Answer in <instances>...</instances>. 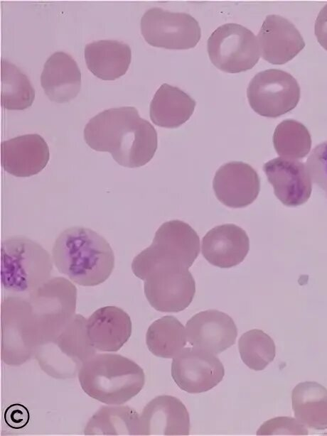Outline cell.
<instances>
[{
  "label": "cell",
  "mask_w": 327,
  "mask_h": 436,
  "mask_svg": "<svg viewBox=\"0 0 327 436\" xmlns=\"http://www.w3.org/2000/svg\"><path fill=\"white\" fill-rule=\"evenodd\" d=\"M84 138L93 150L109 152L118 164L130 168L149 163L158 143L156 129L134 107L111 108L97 114L86 124Z\"/></svg>",
  "instance_id": "6da1fadb"
},
{
  "label": "cell",
  "mask_w": 327,
  "mask_h": 436,
  "mask_svg": "<svg viewBox=\"0 0 327 436\" xmlns=\"http://www.w3.org/2000/svg\"><path fill=\"white\" fill-rule=\"evenodd\" d=\"M53 261L58 271L82 286L104 282L114 267V255L107 240L82 227L63 231L52 249Z\"/></svg>",
  "instance_id": "7a4b0ae2"
},
{
  "label": "cell",
  "mask_w": 327,
  "mask_h": 436,
  "mask_svg": "<svg viewBox=\"0 0 327 436\" xmlns=\"http://www.w3.org/2000/svg\"><path fill=\"white\" fill-rule=\"evenodd\" d=\"M81 388L91 398L108 405H122L137 395L145 383L143 369L117 354H96L78 372Z\"/></svg>",
  "instance_id": "3957f363"
},
{
  "label": "cell",
  "mask_w": 327,
  "mask_h": 436,
  "mask_svg": "<svg viewBox=\"0 0 327 436\" xmlns=\"http://www.w3.org/2000/svg\"><path fill=\"white\" fill-rule=\"evenodd\" d=\"M52 269L50 254L34 241L14 236L3 241L1 278L6 290L28 294L50 279Z\"/></svg>",
  "instance_id": "277c9868"
},
{
  "label": "cell",
  "mask_w": 327,
  "mask_h": 436,
  "mask_svg": "<svg viewBox=\"0 0 327 436\" xmlns=\"http://www.w3.org/2000/svg\"><path fill=\"white\" fill-rule=\"evenodd\" d=\"M28 295L38 348L58 334L75 315L77 289L65 278L55 277Z\"/></svg>",
  "instance_id": "5b68a950"
},
{
  "label": "cell",
  "mask_w": 327,
  "mask_h": 436,
  "mask_svg": "<svg viewBox=\"0 0 327 436\" xmlns=\"http://www.w3.org/2000/svg\"><path fill=\"white\" fill-rule=\"evenodd\" d=\"M86 322L83 316L75 314L58 334L38 348L34 356L45 373L55 378H73L96 354L87 334Z\"/></svg>",
  "instance_id": "8992f818"
},
{
  "label": "cell",
  "mask_w": 327,
  "mask_h": 436,
  "mask_svg": "<svg viewBox=\"0 0 327 436\" xmlns=\"http://www.w3.org/2000/svg\"><path fill=\"white\" fill-rule=\"evenodd\" d=\"M199 251L200 239L196 231L184 222L168 221L157 229L152 244L135 256L132 270L136 274L161 263L189 268Z\"/></svg>",
  "instance_id": "52a82bcc"
},
{
  "label": "cell",
  "mask_w": 327,
  "mask_h": 436,
  "mask_svg": "<svg viewBox=\"0 0 327 436\" xmlns=\"http://www.w3.org/2000/svg\"><path fill=\"white\" fill-rule=\"evenodd\" d=\"M144 294L155 310L178 312L192 302L195 283L188 268L175 263H159L144 271Z\"/></svg>",
  "instance_id": "ba28073f"
},
{
  "label": "cell",
  "mask_w": 327,
  "mask_h": 436,
  "mask_svg": "<svg viewBox=\"0 0 327 436\" xmlns=\"http://www.w3.org/2000/svg\"><path fill=\"white\" fill-rule=\"evenodd\" d=\"M208 53L219 70L237 73L252 68L260 50L254 34L237 23H225L216 28L208 40Z\"/></svg>",
  "instance_id": "9c48e42d"
},
{
  "label": "cell",
  "mask_w": 327,
  "mask_h": 436,
  "mask_svg": "<svg viewBox=\"0 0 327 436\" xmlns=\"http://www.w3.org/2000/svg\"><path fill=\"white\" fill-rule=\"evenodd\" d=\"M247 96L251 108L259 115L275 118L294 109L300 99V87L289 73L268 69L250 81Z\"/></svg>",
  "instance_id": "30bf717a"
},
{
  "label": "cell",
  "mask_w": 327,
  "mask_h": 436,
  "mask_svg": "<svg viewBox=\"0 0 327 436\" xmlns=\"http://www.w3.org/2000/svg\"><path fill=\"white\" fill-rule=\"evenodd\" d=\"M141 32L149 45L172 50L194 48L201 36L198 22L190 14L156 7L144 13Z\"/></svg>",
  "instance_id": "8fae6325"
},
{
  "label": "cell",
  "mask_w": 327,
  "mask_h": 436,
  "mask_svg": "<svg viewBox=\"0 0 327 436\" xmlns=\"http://www.w3.org/2000/svg\"><path fill=\"white\" fill-rule=\"evenodd\" d=\"M28 301L21 296L4 298L1 304V359L19 366L36 351L28 320Z\"/></svg>",
  "instance_id": "7c38bea8"
},
{
  "label": "cell",
  "mask_w": 327,
  "mask_h": 436,
  "mask_svg": "<svg viewBox=\"0 0 327 436\" xmlns=\"http://www.w3.org/2000/svg\"><path fill=\"white\" fill-rule=\"evenodd\" d=\"M225 369L220 359L211 352L185 348L171 364V376L176 385L190 393L208 391L223 378Z\"/></svg>",
  "instance_id": "4fadbf2b"
},
{
  "label": "cell",
  "mask_w": 327,
  "mask_h": 436,
  "mask_svg": "<svg viewBox=\"0 0 327 436\" xmlns=\"http://www.w3.org/2000/svg\"><path fill=\"white\" fill-rule=\"evenodd\" d=\"M213 187L218 200L225 206L242 208L252 204L260 190V180L249 164L232 161L216 171Z\"/></svg>",
  "instance_id": "5bb4252c"
},
{
  "label": "cell",
  "mask_w": 327,
  "mask_h": 436,
  "mask_svg": "<svg viewBox=\"0 0 327 436\" xmlns=\"http://www.w3.org/2000/svg\"><path fill=\"white\" fill-rule=\"evenodd\" d=\"M186 327L191 345L215 354L232 346L237 335L232 318L217 310L195 314L188 320Z\"/></svg>",
  "instance_id": "9a60e30c"
},
{
  "label": "cell",
  "mask_w": 327,
  "mask_h": 436,
  "mask_svg": "<svg viewBox=\"0 0 327 436\" xmlns=\"http://www.w3.org/2000/svg\"><path fill=\"white\" fill-rule=\"evenodd\" d=\"M276 197L286 206L296 207L311 196L312 183L306 166L301 162L278 157L263 166Z\"/></svg>",
  "instance_id": "2e32d148"
},
{
  "label": "cell",
  "mask_w": 327,
  "mask_h": 436,
  "mask_svg": "<svg viewBox=\"0 0 327 436\" xmlns=\"http://www.w3.org/2000/svg\"><path fill=\"white\" fill-rule=\"evenodd\" d=\"M189 432L188 410L174 396H156L139 415V435H188Z\"/></svg>",
  "instance_id": "e0dca14e"
},
{
  "label": "cell",
  "mask_w": 327,
  "mask_h": 436,
  "mask_svg": "<svg viewBox=\"0 0 327 436\" xmlns=\"http://www.w3.org/2000/svg\"><path fill=\"white\" fill-rule=\"evenodd\" d=\"M260 54L273 65H283L303 50L305 42L295 26L279 15H269L257 35Z\"/></svg>",
  "instance_id": "ac0fdd59"
},
{
  "label": "cell",
  "mask_w": 327,
  "mask_h": 436,
  "mask_svg": "<svg viewBox=\"0 0 327 436\" xmlns=\"http://www.w3.org/2000/svg\"><path fill=\"white\" fill-rule=\"evenodd\" d=\"M1 155L4 170L19 178L38 174L50 158L47 143L37 133L18 136L3 141Z\"/></svg>",
  "instance_id": "d6986e66"
},
{
  "label": "cell",
  "mask_w": 327,
  "mask_h": 436,
  "mask_svg": "<svg viewBox=\"0 0 327 436\" xmlns=\"http://www.w3.org/2000/svg\"><path fill=\"white\" fill-rule=\"evenodd\" d=\"M132 330L129 315L116 306L97 309L86 322L90 344L100 351H118L129 339Z\"/></svg>",
  "instance_id": "ffe728a7"
},
{
  "label": "cell",
  "mask_w": 327,
  "mask_h": 436,
  "mask_svg": "<svg viewBox=\"0 0 327 436\" xmlns=\"http://www.w3.org/2000/svg\"><path fill=\"white\" fill-rule=\"evenodd\" d=\"M250 249V240L241 227L233 224L216 226L202 240V254L212 265L228 268L240 263Z\"/></svg>",
  "instance_id": "44dd1931"
},
{
  "label": "cell",
  "mask_w": 327,
  "mask_h": 436,
  "mask_svg": "<svg viewBox=\"0 0 327 436\" xmlns=\"http://www.w3.org/2000/svg\"><path fill=\"white\" fill-rule=\"evenodd\" d=\"M41 84L51 101L68 102L80 90V70L73 57L63 51H57L45 61Z\"/></svg>",
  "instance_id": "7402d4cb"
},
{
  "label": "cell",
  "mask_w": 327,
  "mask_h": 436,
  "mask_svg": "<svg viewBox=\"0 0 327 436\" xmlns=\"http://www.w3.org/2000/svg\"><path fill=\"white\" fill-rule=\"evenodd\" d=\"M85 60L89 70L103 80H114L124 75L132 60V50L125 43L100 40L87 44Z\"/></svg>",
  "instance_id": "603a6c76"
},
{
  "label": "cell",
  "mask_w": 327,
  "mask_h": 436,
  "mask_svg": "<svg viewBox=\"0 0 327 436\" xmlns=\"http://www.w3.org/2000/svg\"><path fill=\"white\" fill-rule=\"evenodd\" d=\"M195 101L176 87L163 84L150 104L151 120L156 126L176 128L187 121L194 111Z\"/></svg>",
  "instance_id": "cb8c5ba5"
},
{
  "label": "cell",
  "mask_w": 327,
  "mask_h": 436,
  "mask_svg": "<svg viewBox=\"0 0 327 436\" xmlns=\"http://www.w3.org/2000/svg\"><path fill=\"white\" fill-rule=\"evenodd\" d=\"M296 418L308 427L327 429V389L315 381L297 384L291 393Z\"/></svg>",
  "instance_id": "d4e9b609"
},
{
  "label": "cell",
  "mask_w": 327,
  "mask_h": 436,
  "mask_svg": "<svg viewBox=\"0 0 327 436\" xmlns=\"http://www.w3.org/2000/svg\"><path fill=\"white\" fill-rule=\"evenodd\" d=\"M139 415L129 406H102L88 420L85 435H139Z\"/></svg>",
  "instance_id": "484cf974"
},
{
  "label": "cell",
  "mask_w": 327,
  "mask_h": 436,
  "mask_svg": "<svg viewBox=\"0 0 327 436\" xmlns=\"http://www.w3.org/2000/svg\"><path fill=\"white\" fill-rule=\"evenodd\" d=\"M186 339L183 325L171 315L155 320L146 334L149 350L156 356L168 359L175 357L182 351L186 344Z\"/></svg>",
  "instance_id": "4316f807"
},
{
  "label": "cell",
  "mask_w": 327,
  "mask_h": 436,
  "mask_svg": "<svg viewBox=\"0 0 327 436\" xmlns=\"http://www.w3.org/2000/svg\"><path fill=\"white\" fill-rule=\"evenodd\" d=\"M1 104L8 110H23L31 107L35 89L28 77L15 65L1 62Z\"/></svg>",
  "instance_id": "83f0119b"
},
{
  "label": "cell",
  "mask_w": 327,
  "mask_h": 436,
  "mask_svg": "<svg viewBox=\"0 0 327 436\" xmlns=\"http://www.w3.org/2000/svg\"><path fill=\"white\" fill-rule=\"evenodd\" d=\"M273 144L280 157L301 159L310 152L311 138L303 124L289 119L277 126L273 134Z\"/></svg>",
  "instance_id": "f1b7e54d"
},
{
  "label": "cell",
  "mask_w": 327,
  "mask_h": 436,
  "mask_svg": "<svg viewBox=\"0 0 327 436\" xmlns=\"http://www.w3.org/2000/svg\"><path fill=\"white\" fill-rule=\"evenodd\" d=\"M238 349L242 361L254 371L264 369L276 355L273 339L258 329L245 332L238 341Z\"/></svg>",
  "instance_id": "f546056e"
},
{
  "label": "cell",
  "mask_w": 327,
  "mask_h": 436,
  "mask_svg": "<svg viewBox=\"0 0 327 436\" xmlns=\"http://www.w3.org/2000/svg\"><path fill=\"white\" fill-rule=\"evenodd\" d=\"M306 166L311 180L327 197V141L317 145L312 150Z\"/></svg>",
  "instance_id": "4dcf8cb0"
},
{
  "label": "cell",
  "mask_w": 327,
  "mask_h": 436,
  "mask_svg": "<svg viewBox=\"0 0 327 436\" xmlns=\"http://www.w3.org/2000/svg\"><path fill=\"white\" fill-rule=\"evenodd\" d=\"M257 435H306L308 430L296 418L277 417L264 423L257 432Z\"/></svg>",
  "instance_id": "1f68e13d"
},
{
  "label": "cell",
  "mask_w": 327,
  "mask_h": 436,
  "mask_svg": "<svg viewBox=\"0 0 327 436\" xmlns=\"http://www.w3.org/2000/svg\"><path fill=\"white\" fill-rule=\"evenodd\" d=\"M6 424L12 429H22L28 423L30 413L28 408L20 403L8 406L4 414Z\"/></svg>",
  "instance_id": "d6a6232c"
},
{
  "label": "cell",
  "mask_w": 327,
  "mask_h": 436,
  "mask_svg": "<svg viewBox=\"0 0 327 436\" xmlns=\"http://www.w3.org/2000/svg\"><path fill=\"white\" fill-rule=\"evenodd\" d=\"M314 33L319 44L327 50V4L318 14L315 22Z\"/></svg>",
  "instance_id": "836d02e7"
}]
</instances>
